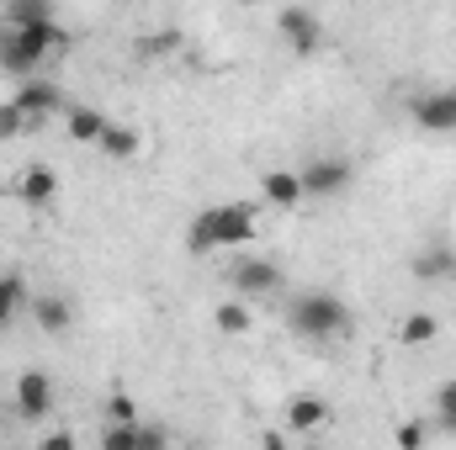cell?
I'll use <instances>...</instances> for the list:
<instances>
[{
  "mask_svg": "<svg viewBox=\"0 0 456 450\" xmlns=\"http://www.w3.org/2000/svg\"><path fill=\"white\" fill-rule=\"evenodd\" d=\"M441 339V318L436 313H409L403 324H398V344L403 350H425V344H436Z\"/></svg>",
  "mask_w": 456,
  "mask_h": 450,
  "instance_id": "cell-15",
  "label": "cell"
},
{
  "mask_svg": "<svg viewBox=\"0 0 456 450\" xmlns=\"http://www.w3.org/2000/svg\"><path fill=\"white\" fill-rule=\"evenodd\" d=\"M260 207L255 202H224V207H202L186 228V249L191 254H218V249H244L260 233Z\"/></svg>",
  "mask_w": 456,
  "mask_h": 450,
  "instance_id": "cell-1",
  "label": "cell"
},
{
  "mask_svg": "<svg viewBox=\"0 0 456 450\" xmlns=\"http://www.w3.org/2000/svg\"><path fill=\"white\" fill-rule=\"evenodd\" d=\"M27 302H32V297H27V281H21L16 270H0V329H5Z\"/></svg>",
  "mask_w": 456,
  "mask_h": 450,
  "instance_id": "cell-19",
  "label": "cell"
},
{
  "mask_svg": "<svg viewBox=\"0 0 456 450\" xmlns=\"http://www.w3.org/2000/svg\"><path fill=\"white\" fill-rule=\"evenodd\" d=\"M21 133H32V117H21L16 101H0V143H11V138H21Z\"/></svg>",
  "mask_w": 456,
  "mask_h": 450,
  "instance_id": "cell-22",
  "label": "cell"
},
{
  "mask_svg": "<svg viewBox=\"0 0 456 450\" xmlns=\"http://www.w3.org/2000/svg\"><path fill=\"white\" fill-rule=\"evenodd\" d=\"M260 197H265L276 213L303 207V181H297V170H265V175H260Z\"/></svg>",
  "mask_w": 456,
  "mask_h": 450,
  "instance_id": "cell-12",
  "label": "cell"
},
{
  "mask_svg": "<svg viewBox=\"0 0 456 450\" xmlns=\"http://www.w3.org/2000/svg\"><path fill=\"white\" fill-rule=\"evenodd\" d=\"M260 450H292V440H287L281 430H265V435H260Z\"/></svg>",
  "mask_w": 456,
  "mask_h": 450,
  "instance_id": "cell-29",
  "label": "cell"
},
{
  "mask_svg": "<svg viewBox=\"0 0 456 450\" xmlns=\"http://www.w3.org/2000/svg\"><path fill=\"white\" fill-rule=\"evenodd\" d=\"M11 403H16V419H27V424L48 419V414H53V376H48V371H21Z\"/></svg>",
  "mask_w": 456,
  "mask_h": 450,
  "instance_id": "cell-7",
  "label": "cell"
},
{
  "mask_svg": "<svg viewBox=\"0 0 456 450\" xmlns=\"http://www.w3.org/2000/svg\"><path fill=\"white\" fill-rule=\"evenodd\" d=\"M69 32L59 21H43V27H21V32H5L0 37V69L16 75V80H37V64L64 53Z\"/></svg>",
  "mask_w": 456,
  "mask_h": 450,
  "instance_id": "cell-2",
  "label": "cell"
},
{
  "mask_svg": "<svg viewBox=\"0 0 456 450\" xmlns=\"http://www.w3.org/2000/svg\"><path fill=\"white\" fill-rule=\"evenodd\" d=\"M436 424L456 435V382H441V392H436Z\"/></svg>",
  "mask_w": 456,
  "mask_h": 450,
  "instance_id": "cell-23",
  "label": "cell"
},
{
  "mask_svg": "<svg viewBox=\"0 0 456 450\" xmlns=\"http://www.w3.org/2000/svg\"><path fill=\"white\" fill-rule=\"evenodd\" d=\"M409 270H414L419 281H452L456 276V249H446V244H441V249H419V254L409 260Z\"/></svg>",
  "mask_w": 456,
  "mask_h": 450,
  "instance_id": "cell-13",
  "label": "cell"
},
{
  "mask_svg": "<svg viewBox=\"0 0 456 450\" xmlns=\"http://www.w3.org/2000/svg\"><path fill=\"white\" fill-rule=\"evenodd\" d=\"M107 159H138V149H143V138L133 133V127H122V122H107V133H102V143H96Z\"/></svg>",
  "mask_w": 456,
  "mask_h": 450,
  "instance_id": "cell-18",
  "label": "cell"
},
{
  "mask_svg": "<svg viewBox=\"0 0 456 450\" xmlns=\"http://www.w3.org/2000/svg\"><path fill=\"white\" fill-rule=\"evenodd\" d=\"M287 324L297 339H340L350 334V308L335 292H297L287 302Z\"/></svg>",
  "mask_w": 456,
  "mask_h": 450,
  "instance_id": "cell-3",
  "label": "cell"
},
{
  "mask_svg": "<svg viewBox=\"0 0 456 450\" xmlns=\"http://www.w3.org/2000/svg\"><path fill=\"white\" fill-rule=\"evenodd\" d=\"M276 32L292 43V53H314V48H324V16L308 11V5H281V11H276Z\"/></svg>",
  "mask_w": 456,
  "mask_h": 450,
  "instance_id": "cell-6",
  "label": "cell"
},
{
  "mask_svg": "<svg viewBox=\"0 0 456 450\" xmlns=\"http://www.w3.org/2000/svg\"><path fill=\"white\" fill-rule=\"evenodd\" d=\"M16 202L32 207V213L53 207V202H59V170H48V165H27V170L16 175Z\"/></svg>",
  "mask_w": 456,
  "mask_h": 450,
  "instance_id": "cell-9",
  "label": "cell"
},
{
  "mask_svg": "<svg viewBox=\"0 0 456 450\" xmlns=\"http://www.w3.org/2000/svg\"><path fill=\"white\" fill-rule=\"evenodd\" d=\"M43 21H53V5H48V0H11V5H5V32L43 27Z\"/></svg>",
  "mask_w": 456,
  "mask_h": 450,
  "instance_id": "cell-17",
  "label": "cell"
},
{
  "mask_svg": "<svg viewBox=\"0 0 456 450\" xmlns=\"http://www.w3.org/2000/svg\"><path fill=\"white\" fill-rule=\"evenodd\" d=\"M213 324L224 329L228 339H239V334H249V302H239V297H228V302H218V313H213Z\"/></svg>",
  "mask_w": 456,
  "mask_h": 450,
  "instance_id": "cell-20",
  "label": "cell"
},
{
  "mask_svg": "<svg viewBox=\"0 0 456 450\" xmlns=\"http://www.w3.org/2000/svg\"><path fill=\"white\" fill-rule=\"evenodd\" d=\"M228 286H233L239 302H249V297H276V292H281V265H276V260H260V254H239V260L228 265Z\"/></svg>",
  "mask_w": 456,
  "mask_h": 450,
  "instance_id": "cell-5",
  "label": "cell"
},
{
  "mask_svg": "<svg viewBox=\"0 0 456 450\" xmlns=\"http://www.w3.org/2000/svg\"><path fill=\"white\" fill-rule=\"evenodd\" d=\"M102 450H138V424H107Z\"/></svg>",
  "mask_w": 456,
  "mask_h": 450,
  "instance_id": "cell-25",
  "label": "cell"
},
{
  "mask_svg": "<svg viewBox=\"0 0 456 450\" xmlns=\"http://www.w3.org/2000/svg\"><path fill=\"white\" fill-rule=\"evenodd\" d=\"M281 424H287L292 435H319V430L330 424V403H324V398H314V392H297V398L287 403Z\"/></svg>",
  "mask_w": 456,
  "mask_h": 450,
  "instance_id": "cell-11",
  "label": "cell"
},
{
  "mask_svg": "<svg viewBox=\"0 0 456 450\" xmlns=\"http://www.w3.org/2000/svg\"><path fill=\"white\" fill-rule=\"evenodd\" d=\"M64 133H69L75 143H102L107 117L96 112V107H64Z\"/></svg>",
  "mask_w": 456,
  "mask_h": 450,
  "instance_id": "cell-14",
  "label": "cell"
},
{
  "mask_svg": "<svg viewBox=\"0 0 456 450\" xmlns=\"http://www.w3.org/2000/svg\"><path fill=\"white\" fill-rule=\"evenodd\" d=\"M37 450H80V446H75V435H69V430H53V435H43V440H37Z\"/></svg>",
  "mask_w": 456,
  "mask_h": 450,
  "instance_id": "cell-28",
  "label": "cell"
},
{
  "mask_svg": "<svg viewBox=\"0 0 456 450\" xmlns=\"http://www.w3.org/2000/svg\"><path fill=\"white\" fill-rule=\"evenodd\" d=\"M297 181H303V202H330V197H340L345 186L355 181V165L345 154H319L314 165L297 170Z\"/></svg>",
  "mask_w": 456,
  "mask_h": 450,
  "instance_id": "cell-4",
  "label": "cell"
},
{
  "mask_svg": "<svg viewBox=\"0 0 456 450\" xmlns=\"http://www.w3.org/2000/svg\"><path fill=\"white\" fill-rule=\"evenodd\" d=\"M393 446L398 450H425V419H403L393 430Z\"/></svg>",
  "mask_w": 456,
  "mask_h": 450,
  "instance_id": "cell-24",
  "label": "cell"
},
{
  "mask_svg": "<svg viewBox=\"0 0 456 450\" xmlns=\"http://www.w3.org/2000/svg\"><path fill=\"white\" fill-rule=\"evenodd\" d=\"M138 450H170L165 424H138Z\"/></svg>",
  "mask_w": 456,
  "mask_h": 450,
  "instance_id": "cell-26",
  "label": "cell"
},
{
  "mask_svg": "<svg viewBox=\"0 0 456 450\" xmlns=\"http://www.w3.org/2000/svg\"><path fill=\"white\" fill-rule=\"evenodd\" d=\"M16 107H21V117H32V122H43V117H59L64 112V91L53 85V80H21L16 85V96H11Z\"/></svg>",
  "mask_w": 456,
  "mask_h": 450,
  "instance_id": "cell-10",
  "label": "cell"
},
{
  "mask_svg": "<svg viewBox=\"0 0 456 450\" xmlns=\"http://www.w3.org/2000/svg\"><path fill=\"white\" fill-rule=\"evenodd\" d=\"M102 424H143V419H138V408H133L127 392H112V398L102 403Z\"/></svg>",
  "mask_w": 456,
  "mask_h": 450,
  "instance_id": "cell-21",
  "label": "cell"
},
{
  "mask_svg": "<svg viewBox=\"0 0 456 450\" xmlns=\"http://www.w3.org/2000/svg\"><path fill=\"white\" fill-rule=\"evenodd\" d=\"M409 117H414V127L452 138L456 133V91H425V96H414L409 101Z\"/></svg>",
  "mask_w": 456,
  "mask_h": 450,
  "instance_id": "cell-8",
  "label": "cell"
},
{
  "mask_svg": "<svg viewBox=\"0 0 456 450\" xmlns=\"http://www.w3.org/2000/svg\"><path fill=\"white\" fill-rule=\"evenodd\" d=\"M170 48H175V32H154V37H138V53H149V59H154V53H170Z\"/></svg>",
  "mask_w": 456,
  "mask_h": 450,
  "instance_id": "cell-27",
  "label": "cell"
},
{
  "mask_svg": "<svg viewBox=\"0 0 456 450\" xmlns=\"http://www.w3.org/2000/svg\"><path fill=\"white\" fill-rule=\"evenodd\" d=\"M32 318H37V329H43V334H64V329H69V302H64L59 292L32 297Z\"/></svg>",
  "mask_w": 456,
  "mask_h": 450,
  "instance_id": "cell-16",
  "label": "cell"
}]
</instances>
